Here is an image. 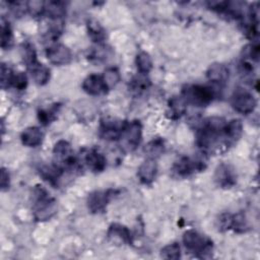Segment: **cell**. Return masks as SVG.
<instances>
[{
	"instance_id": "obj_11",
	"label": "cell",
	"mask_w": 260,
	"mask_h": 260,
	"mask_svg": "<svg viewBox=\"0 0 260 260\" xmlns=\"http://www.w3.org/2000/svg\"><path fill=\"white\" fill-rule=\"evenodd\" d=\"M46 56L48 60L54 65H66L72 59V53L70 49L63 44H53L46 50Z\"/></svg>"
},
{
	"instance_id": "obj_35",
	"label": "cell",
	"mask_w": 260,
	"mask_h": 260,
	"mask_svg": "<svg viewBox=\"0 0 260 260\" xmlns=\"http://www.w3.org/2000/svg\"><path fill=\"white\" fill-rule=\"evenodd\" d=\"M0 72H1L0 73V75H1V87H2V89H6V88L11 86V82H12L14 72L12 71V69L8 65H6L4 63L1 64Z\"/></svg>"
},
{
	"instance_id": "obj_40",
	"label": "cell",
	"mask_w": 260,
	"mask_h": 260,
	"mask_svg": "<svg viewBox=\"0 0 260 260\" xmlns=\"http://www.w3.org/2000/svg\"><path fill=\"white\" fill-rule=\"evenodd\" d=\"M0 184H1V190L5 191L9 188L10 186V176L9 173L6 169L2 168L1 169V179H0Z\"/></svg>"
},
{
	"instance_id": "obj_18",
	"label": "cell",
	"mask_w": 260,
	"mask_h": 260,
	"mask_svg": "<svg viewBox=\"0 0 260 260\" xmlns=\"http://www.w3.org/2000/svg\"><path fill=\"white\" fill-rule=\"evenodd\" d=\"M20 140L21 143L27 147H37L42 144L44 140V133L39 127H27L20 134Z\"/></svg>"
},
{
	"instance_id": "obj_38",
	"label": "cell",
	"mask_w": 260,
	"mask_h": 260,
	"mask_svg": "<svg viewBox=\"0 0 260 260\" xmlns=\"http://www.w3.org/2000/svg\"><path fill=\"white\" fill-rule=\"evenodd\" d=\"M11 86H13L14 88H16L18 90L25 89V87L27 86V76H26V74L22 71L14 72L12 82H11Z\"/></svg>"
},
{
	"instance_id": "obj_3",
	"label": "cell",
	"mask_w": 260,
	"mask_h": 260,
	"mask_svg": "<svg viewBox=\"0 0 260 260\" xmlns=\"http://www.w3.org/2000/svg\"><path fill=\"white\" fill-rule=\"evenodd\" d=\"M183 244L186 249L200 258H208L213 250V242L195 230H188L183 234Z\"/></svg>"
},
{
	"instance_id": "obj_21",
	"label": "cell",
	"mask_w": 260,
	"mask_h": 260,
	"mask_svg": "<svg viewBox=\"0 0 260 260\" xmlns=\"http://www.w3.org/2000/svg\"><path fill=\"white\" fill-rule=\"evenodd\" d=\"M187 110V103L182 96H173L168 104V114L171 119H179Z\"/></svg>"
},
{
	"instance_id": "obj_26",
	"label": "cell",
	"mask_w": 260,
	"mask_h": 260,
	"mask_svg": "<svg viewBox=\"0 0 260 260\" xmlns=\"http://www.w3.org/2000/svg\"><path fill=\"white\" fill-rule=\"evenodd\" d=\"M135 64L138 72L141 74L146 75L152 69V59L150 55L145 51H141L136 55Z\"/></svg>"
},
{
	"instance_id": "obj_9",
	"label": "cell",
	"mask_w": 260,
	"mask_h": 260,
	"mask_svg": "<svg viewBox=\"0 0 260 260\" xmlns=\"http://www.w3.org/2000/svg\"><path fill=\"white\" fill-rule=\"evenodd\" d=\"M205 169L204 161L189 156L180 157L173 166V172L179 177H188Z\"/></svg>"
},
{
	"instance_id": "obj_33",
	"label": "cell",
	"mask_w": 260,
	"mask_h": 260,
	"mask_svg": "<svg viewBox=\"0 0 260 260\" xmlns=\"http://www.w3.org/2000/svg\"><path fill=\"white\" fill-rule=\"evenodd\" d=\"M150 85V80L145 74L139 73V75L134 76L130 80V88L131 90H134L136 92H141L145 89H147Z\"/></svg>"
},
{
	"instance_id": "obj_15",
	"label": "cell",
	"mask_w": 260,
	"mask_h": 260,
	"mask_svg": "<svg viewBox=\"0 0 260 260\" xmlns=\"http://www.w3.org/2000/svg\"><path fill=\"white\" fill-rule=\"evenodd\" d=\"M84 162L92 173H101L107 167L106 156L95 148H91L85 153Z\"/></svg>"
},
{
	"instance_id": "obj_36",
	"label": "cell",
	"mask_w": 260,
	"mask_h": 260,
	"mask_svg": "<svg viewBox=\"0 0 260 260\" xmlns=\"http://www.w3.org/2000/svg\"><path fill=\"white\" fill-rule=\"evenodd\" d=\"M233 219H234V214H231L229 212L221 213L218 216V218L216 219V226H217L218 231L225 232V231L232 230Z\"/></svg>"
},
{
	"instance_id": "obj_28",
	"label": "cell",
	"mask_w": 260,
	"mask_h": 260,
	"mask_svg": "<svg viewBox=\"0 0 260 260\" xmlns=\"http://www.w3.org/2000/svg\"><path fill=\"white\" fill-rule=\"evenodd\" d=\"M1 48L4 50L9 49L13 44V32L11 26L7 20L3 17L1 19Z\"/></svg>"
},
{
	"instance_id": "obj_29",
	"label": "cell",
	"mask_w": 260,
	"mask_h": 260,
	"mask_svg": "<svg viewBox=\"0 0 260 260\" xmlns=\"http://www.w3.org/2000/svg\"><path fill=\"white\" fill-rule=\"evenodd\" d=\"M59 108H60V106L55 104V105L50 106L49 108L40 110L38 113V119H39L40 123H42L43 125H48V124L52 123L57 118Z\"/></svg>"
},
{
	"instance_id": "obj_31",
	"label": "cell",
	"mask_w": 260,
	"mask_h": 260,
	"mask_svg": "<svg viewBox=\"0 0 260 260\" xmlns=\"http://www.w3.org/2000/svg\"><path fill=\"white\" fill-rule=\"evenodd\" d=\"M110 48L105 45L98 44L94 48H91L88 54V59L90 61L95 62H103L110 56Z\"/></svg>"
},
{
	"instance_id": "obj_27",
	"label": "cell",
	"mask_w": 260,
	"mask_h": 260,
	"mask_svg": "<svg viewBox=\"0 0 260 260\" xmlns=\"http://www.w3.org/2000/svg\"><path fill=\"white\" fill-rule=\"evenodd\" d=\"M45 12L52 20L63 19V16L65 15V12H66L65 4L59 1H51L46 4Z\"/></svg>"
},
{
	"instance_id": "obj_14",
	"label": "cell",
	"mask_w": 260,
	"mask_h": 260,
	"mask_svg": "<svg viewBox=\"0 0 260 260\" xmlns=\"http://www.w3.org/2000/svg\"><path fill=\"white\" fill-rule=\"evenodd\" d=\"M82 89L90 95H101L105 94L109 88L107 87L103 76L92 73L87 75L82 81Z\"/></svg>"
},
{
	"instance_id": "obj_32",
	"label": "cell",
	"mask_w": 260,
	"mask_h": 260,
	"mask_svg": "<svg viewBox=\"0 0 260 260\" xmlns=\"http://www.w3.org/2000/svg\"><path fill=\"white\" fill-rule=\"evenodd\" d=\"M160 257L164 259L177 260L181 258V247L178 243L174 242L172 244H168L160 250Z\"/></svg>"
},
{
	"instance_id": "obj_6",
	"label": "cell",
	"mask_w": 260,
	"mask_h": 260,
	"mask_svg": "<svg viewBox=\"0 0 260 260\" xmlns=\"http://www.w3.org/2000/svg\"><path fill=\"white\" fill-rule=\"evenodd\" d=\"M53 162L63 171L73 168L76 159L73 155V150L70 143L66 140H58L53 147Z\"/></svg>"
},
{
	"instance_id": "obj_7",
	"label": "cell",
	"mask_w": 260,
	"mask_h": 260,
	"mask_svg": "<svg viewBox=\"0 0 260 260\" xmlns=\"http://www.w3.org/2000/svg\"><path fill=\"white\" fill-rule=\"evenodd\" d=\"M118 194L115 189L108 190H96L91 192L86 199L87 208L92 213H100L105 211L109 202Z\"/></svg>"
},
{
	"instance_id": "obj_4",
	"label": "cell",
	"mask_w": 260,
	"mask_h": 260,
	"mask_svg": "<svg viewBox=\"0 0 260 260\" xmlns=\"http://www.w3.org/2000/svg\"><path fill=\"white\" fill-rule=\"evenodd\" d=\"M182 98L187 104L196 107H206L215 98V91L207 85L187 84L182 88Z\"/></svg>"
},
{
	"instance_id": "obj_2",
	"label": "cell",
	"mask_w": 260,
	"mask_h": 260,
	"mask_svg": "<svg viewBox=\"0 0 260 260\" xmlns=\"http://www.w3.org/2000/svg\"><path fill=\"white\" fill-rule=\"evenodd\" d=\"M32 212L38 221L48 220L57 212L55 199L40 186H36L32 192Z\"/></svg>"
},
{
	"instance_id": "obj_17",
	"label": "cell",
	"mask_w": 260,
	"mask_h": 260,
	"mask_svg": "<svg viewBox=\"0 0 260 260\" xmlns=\"http://www.w3.org/2000/svg\"><path fill=\"white\" fill-rule=\"evenodd\" d=\"M206 77L212 83L223 84L229 80L230 70L222 63H212L206 70Z\"/></svg>"
},
{
	"instance_id": "obj_12",
	"label": "cell",
	"mask_w": 260,
	"mask_h": 260,
	"mask_svg": "<svg viewBox=\"0 0 260 260\" xmlns=\"http://www.w3.org/2000/svg\"><path fill=\"white\" fill-rule=\"evenodd\" d=\"M214 182L220 188H231L237 182V175L234 168L229 164H220L215 169Z\"/></svg>"
},
{
	"instance_id": "obj_10",
	"label": "cell",
	"mask_w": 260,
	"mask_h": 260,
	"mask_svg": "<svg viewBox=\"0 0 260 260\" xmlns=\"http://www.w3.org/2000/svg\"><path fill=\"white\" fill-rule=\"evenodd\" d=\"M120 139H123L129 149H135L142 139V125L140 121L133 120L131 122H126Z\"/></svg>"
},
{
	"instance_id": "obj_23",
	"label": "cell",
	"mask_w": 260,
	"mask_h": 260,
	"mask_svg": "<svg viewBox=\"0 0 260 260\" xmlns=\"http://www.w3.org/2000/svg\"><path fill=\"white\" fill-rule=\"evenodd\" d=\"M63 173V170L59 167L55 166L54 164L52 166H44L40 169V176L50 183L51 185H57L59 179L61 178Z\"/></svg>"
},
{
	"instance_id": "obj_8",
	"label": "cell",
	"mask_w": 260,
	"mask_h": 260,
	"mask_svg": "<svg viewBox=\"0 0 260 260\" xmlns=\"http://www.w3.org/2000/svg\"><path fill=\"white\" fill-rule=\"evenodd\" d=\"M126 121H120L113 118H105L101 120L99 135L108 141L118 140L122 136Z\"/></svg>"
},
{
	"instance_id": "obj_24",
	"label": "cell",
	"mask_w": 260,
	"mask_h": 260,
	"mask_svg": "<svg viewBox=\"0 0 260 260\" xmlns=\"http://www.w3.org/2000/svg\"><path fill=\"white\" fill-rule=\"evenodd\" d=\"M165 151V141L162 138H153L144 147V152L148 158L155 159Z\"/></svg>"
},
{
	"instance_id": "obj_39",
	"label": "cell",
	"mask_w": 260,
	"mask_h": 260,
	"mask_svg": "<svg viewBox=\"0 0 260 260\" xmlns=\"http://www.w3.org/2000/svg\"><path fill=\"white\" fill-rule=\"evenodd\" d=\"M26 4L27 11L34 16H39L40 14H43L45 12L46 4L43 1H29L26 2Z\"/></svg>"
},
{
	"instance_id": "obj_13",
	"label": "cell",
	"mask_w": 260,
	"mask_h": 260,
	"mask_svg": "<svg viewBox=\"0 0 260 260\" xmlns=\"http://www.w3.org/2000/svg\"><path fill=\"white\" fill-rule=\"evenodd\" d=\"M107 237L110 242L116 245L132 244L133 237L130 230L121 223H112L107 232Z\"/></svg>"
},
{
	"instance_id": "obj_34",
	"label": "cell",
	"mask_w": 260,
	"mask_h": 260,
	"mask_svg": "<svg viewBox=\"0 0 260 260\" xmlns=\"http://www.w3.org/2000/svg\"><path fill=\"white\" fill-rule=\"evenodd\" d=\"M259 53H260V49H259V45L257 43H253V44H249L247 45L245 48H243V55H244V60H250L258 62L259 60Z\"/></svg>"
},
{
	"instance_id": "obj_30",
	"label": "cell",
	"mask_w": 260,
	"mask_h": 260,
	"mask_svg": "<svg viewBox=\"0 0 260 260\" xmlns=\"http://www.w3.org/2000/svg\"><path fill=\"white\" fill-rule=\"evenodd\" d=\"M103 79L107 85V87L109 89L115 87L120 79H121V75H120V71L118 70V68L116 67H109L107 68L104 73H103Z\"/></svg>"
},
{
	"instance_id": "obj_19",
	"label": "cell",
	"mask_w": 260,
	"mask_h": 260,
	"mask_svg": "<svg viewBox=\"0 0 260 260\" xmlns=\"http://www.w3.org/2000/svg\"><path fill=\"white\" fill-rule=\"evenodd\" d=\"M28 70L30 72V76L32 80L38 85H45L50 80V76H51L50 69L44 64H41L40 62L29 67Z\"/></svg>"
},
{
	"instance_id": "obj_25",
	"label": "cell",
	"mask_w": 260,
	"mask_h": 260,
	"mask_svg": "<svg viewBox=\"0 0 260 260\" xmlns=\"http://www.w3.org/2000/svg\"><path fill=\"white\" fill-rule=\"evenodd\" d=\"M20 56H21L22 61L27 66V68H29L32 65L38 63L36 49H35L34 45H31L28 42H25V43L21 44V46H20Z\"/></svg>"
},
{
	"instance_id": "obj_1",
	"label": "cell",
	"mask_w": 260,
	"mask_h": 260,
	"mask_svg": "<svg viewBox=\"0 0 260 260\" xmlns=\"http://www.w3.org/2000/svg\"><path fill=\"white\" fill-rule=\"evenodd\" d=\"M225 124L226 121L221 117L206 119L197 131V145L205 152L217 151L219 147L231 145L224 133Z\"/></svg>"
},
{
	"instance_id": "obj_20",
	"label": "cell",
	"mask_w": 260,
	"mask_h": 260,
	"mask_svg": "<svg viewBox=\"0 0 260 260\" xmlns=\"http://www.w3.org/2000/svg\"><path fill=\"white\" fill-rule=\"evenodd\" d=\"M88 37L96 44H102L106 40V30L103 25L94 18H90L86 22Z\"/></svg>"
},
{
	"instance_id": "obj_16",
	"label": "cell",
	"mask_w": 260,
	"mask_h": 260,
	"mask_svg": "<svg viewBox=\"0 0 260 260\" xmlns=\"http://www.w3.org/2000/svg\"><path fill=\"white\" fill-rule=\"evenodd\" d=\"M157 174V165L155 162V159L147 158L145 159L138 168L137 176L139 181L142 184L148 185L151 184Z\"/></svg>"
},
{
	"instance_id": "obj_22",
	"label": "cell",
	"mask_w": 260,
	"mask_h": 260,
	"mask_svg": "<svg viewBox=\"0 0 260 260\" xmlns=\"http://www.w3.org/2000/svg\"><path fill=\"white\" fill-rule=\"evenodd\" d=\"M224 133L231 144L239 140L243 134L242 121L240 119H232L228 121L224 127Z\"/></svg>"
},
{
	"instance_id": "obj_5",
	"label": "cell",
	"mask_w": 260,
	"mask_h": 260,
	"mask_svg": "<svg viewBox=\"0 0 260 260\" xmlns=\"http://www.w3.org/2000/svg\"><path fill=\"white\" fill-rule=\"evenodd\" d=\"M231 105L238 113L248 115L255 110L257 101L254 94L248 89L237 87L231 96Z\"/></svg>"
},
{
	"instance_id": "obj_37",
	"label": "cell",
	"mask_w": 260,
	"mask_h": 260,
	"mask_svg": "<svg viewBox=\"0 0 260 260\" xmlns=\"http://www.w3.org/2000/svg\"><path fill=\"white\" fill-rule=\"evenodd\" d=\"M248 229V221L243 213H237L234 214V219H233V228L237 233H244Z\"/></svg>"
}]
</instances>
